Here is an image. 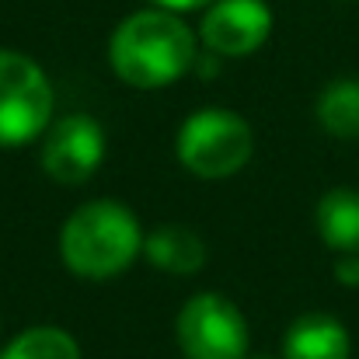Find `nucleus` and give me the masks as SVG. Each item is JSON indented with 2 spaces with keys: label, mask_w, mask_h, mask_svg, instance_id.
Returning a JSON list of instances; mask_svg holds the SVG:
<instances>
[{
  "label": "nucleus",
  "mask_w": 359,
  "mask_h": 359,
  "mask_svg": "<svg viewBox=\"0 0 359 359\" xmlns=\"http://www.w3.org/2000/svg\"><path fill=\"white\" fill-rule=\"evenodd\" d=\"M248 359H283V356H269V353H255V356H251V353H248Z\"/></svg>",
  "instance_id": "obj_15"
},
{
  "label": "nucleus",
  "mask_w": 359,
  "mask_h": 359,
  "mask_svg": "<svg viewBox=\"0 0 359 359\" xmlns=\"http://www.w3.org/2000/svg\"><path fill=\"white\" fill-rule=\"evenodd\" d=\"M56 91L46 70L14 49H0V147H25L53 126Z\"/></svg>",
  "instance_id": "obj_4"
},
{
  "label": "nucleus",
  "mask_w": 359,
  "mask_h": 359,
  "mask_svg": "<svg viewBox=\"0 0 359 359\" xmlns=\"http://www.w3.org/2000/svg\"><path fill=\"white\" fill-rule=\"evenodd\" d=\"M318 122L335 140H359V81L339 77L318 98Z\"/></svg>",
  "instance_id": "obj_11"
},
{
  "label": "nucleus",
  "mask_w": 359,
  "mask_h": 359,
  "mask_svg": "<svg viewBox=\"0 0 359 359\" xmlns=\"http://www.w3.org/2000/svg\"><path fill=\"white\" fill-rule=\"evenodd\" d=\"M143 251V231L129 206L91 199L77 206L60 231V258L77 279H116Z\"/></svg>",
  "instance_id": "obj_2"
},
{
  "label": "nucleus",
  "mask_w": 359,
  "mask_h": 359,
  "mask_svg": "<svg viewBox=\"0 0 359 359\" xmlns=\"http://www.w3.org/2000/svg\"><path fill=\"white\" fill-rule=\"evenodd\" d=\"M175 154L182 168L196 178H206V182L231 178L251 161L255 133L248 119L231 109H203L182 122Z\"/></svg>",
  "instance_id": "obj_3"
},
{
  "label": "nucleus",
  "mask_w": 359,
  "mask_h": 359,
  "mask_svg": "<svg viewBox=\"0 0 359 359\" xmlns=\"http://www.w3.org/2000/svg\"><path fill=\"white\" fill-rule=\"evenodd\" d=\"M272 35V11L265 0H213L203 14L199 39L213 56H251Z\"/></svg>",
  "instance_id": "obj_7"
},
{
  "label": "nucleus",
  "mask_w": 359,
  "mask_h": 359,
  "mask_svg": "<svg viewBox=\"0 0 359 359\" xmlns=\"http://www.w3.org/2000/svg\"><path fill=\"white\" fill-rule=\"evenodd\" d=\"M105 150H109V140H105L102 122L95 116L74 112V116H63L46 129L42 168L60 185H84L88 178L98 175Z\"/></svg>",
  "instance_id": "obj_6"
},
{
  "label": "nucleus",
  "mask_w": 359,
  "mask_h": 359,
  "mask_svg": "<svg viewBox=\"0 0 359 359\" xmlns=\"http://www.w3.org/2000/svg\"><path fill=\"white\" fill-rule=\"evenodd\" d=\"M353 339L332 314H300L283 335V359H349Z\"/></svg>",
  "instance_id": "obj_8"
},
{
  "label": "nucleus",
  "mask_w": 359,
  "mask_h": 359,
  "mask_svg": "<svg viewBox=\"0 0 359 359\" xmlns=\"http://www.w3.org/2000/svg\"><path fill=\"white\" fill-rule=\"evenodd\" d=\"M175 335L185 359H248L251 353V332L241 307L213 290L185 300Z\"/></svg>",
  "instance_id": "obj_5"
},
{
  "label": "nucleus",
  "mask_w": 359,
  "mask_h": 359,
  "mask_svg": "<svg viewBox=\"0 0 359 359\" xmlns=\"http://www.w3.org/2000/svg\"><path fill=\"white\" fill-rule=\"evenodd\" d=\"M321 241L339 255H359V192L356 189H332L321 196L314 213Z\"/></svg>",
  "instance_id": "obj_10"
},
{
  "label": "nucleus",
  "mask_w": 359,
  "mask_h": 359,
  "mask_svg": "<svg viewBox=\"0 0 359 359\" xmlns=\"http://www.w3.org/2000/svg\"><path fill=\"white\" fill-rule=\"evenodd\" d=\"M109 63L122 84L157 91L196 67V32L164 7L136 11L109 39Z\"/></svg>",
  "instance_id": "obj_1"
},
{
  "label": "nucleus",
  "mask_w": 359,
  "mask_h": 359,
  "mask_svg": "<svg viewBox=\"0 0 359 359\" xmlns=\"http://www.w3.org/2000/svg\"><path fill=\"white\" fill-rule=\"evenodd\" d=\"M143 255L150 258V265H157L161 272L171 276H192L206 265V244L199 234H192L189 227H157L154 234L143 238Z\"/></svg>",
  "instance_id": "obj_9"
},
{
  "label": "nucleus",
  "mask_w": 359,
  "mask_h": 359,
  "mask_svg": "<svg viewBox=\"0 0 359 359\" xmlns=\"http://www.w3.org/2000/svg\"><path fill=\"white\" fill-rule=\"evenodd\" d=\"M335 279L342 286H359V255H342L335 262Z\"/></svg>",
  "instance_id": "obj_13"
},
{
  "label": "nucleus",
  "mask_w": 359,
  "mask_h": 359,
  "mask_svg": "<svg viewBox=\"0 0 359 359\" xmlns=\"http://www.w3.org/2000/svg\"><path fill=\"white\" fill-rule=\"evenodd\" d=\"M154 7H164V11H175V14H182V11H199V7H210L213 0H150Z\"/></svg>",
  "instance_id": "obj_14"
},
{
  "label": "nucleus",
  "mask_w": 359,
  "mask_h": 359,
  "mask_svg": "<svg viewBox=\"0 0 359 359\" xmlns=\"http://www.w3.org/2000/svg\"><path fill=\"white\" fill-rule=\"evenodd\" d=\"M0 359H81V346L70 332L56 325H35L14 335L4 346Z\"/></svg>",
  "instance_id": "obj_12"
}]
</instances>
